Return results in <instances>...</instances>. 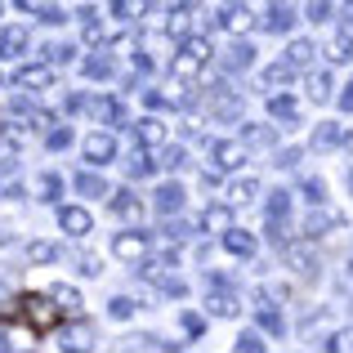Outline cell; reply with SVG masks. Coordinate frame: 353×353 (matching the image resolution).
<instances>
[{"label":"cell","mask_w":353,"mask_h":353,"mask_svg":"<svg viewBox=\"0 0 353 353\" xmlns=\"http://www.w3.org/2000/svg\"><path fill=\"white\" fill-rule=\"evenodd\" d=\"M18 309H23L27 327H36V331H50L54 322H59V300H54V295H23Z\"/></svg>","instance_id":"6da1fadb"},{"label":"cell","mask_w":353,"mask_h":353,"mask_svg":"<svg viewBox=\"0 0 353 353\" xmlns=\"http://www.w3.org/2000/svg\"><path fill=\"white\" fill-rule=\"evenodd\" d=\"M143 250H148V233H139V228H130V233H117V237H112V255L125 259V264L143 259Z\"/></svg>","instance_id":"7a4b0ae2"},{"label":"cell","mask_w":353,"mask_h":353,"mask_svg":"<svg viewBox=\"0 0 353 353\" xmlns=\"http://www.w3.org/2000/svg\"><path fill=\"white\" fill-rule=\"evenodd\" d=\"M210 157H215L219 170H237V165L246 161V148H241L237 139H215V143H210Z\"/></svg>","instance_id":"3957f363"},{"label":"cell","mask_w":353,"mask_h":353,"mask_svg":"<svg viewBox=\"0 0 353 353\" xmlns=\"http://www.w3.org/2000/svg\"><path fill=\"white\" fill-rule=\"evenodd\" d=\"M59 228H63V233H72V237H85L90 228H94V215H90L85 206H63L59 210Z\"/></svg>","instance_id":"277c9868"},{"label":"cell","mask_w":353,"mask_h":353,"mask_svg":"<svg viewBox=\"0 0 353 353\" xmlns=\"http://www.w3.org/2000/svg\"><path fill=\"white\" fill-rule=\"evenodd\" d=\"M81 152H85L90 165H108V161L117 157V139H112V134H90L85 143H81Z\"/></svg>","instance_id":"5b68a950"},{"label":"cell","mask_w":353,"mask_h":353,"mask_svg":"<svg viewBox=\"0 0 353 353\" xmlns=\"http://www.w3.org/2000/svg\"><path fill=\"white\" fill-rule=\"evenodd\" d=\"M250 63H255V45H250V41H233V45L224 50V59H219V68L233 77V72H246Z\"/></svg>","instance_id":"8992f818"},{"label":"cell","mask_w":353,"mask_h":353,"mask_svg":"<svg viewBox=\"0 0 353 353\" xmlns=\"http://www.w3.org/2000/svg\"><path fill=\"white\" fill-rule=\"evenodd\" d=\"M165 139H170V130H165L157 117H143V121H134V143H139V148H161Z\"/></svg>","instance_id":"52a82bcc"},{"label":"cell","mask_w":353,"mask_h":353,"mask_svg":"<svg viewBox=\"0 0 353 353\" xmlns=\"http://www.w3.org/2000/svg\"><path fill=\"white\" fill-rule=\"evenodd\" d=\"M331 228H340V210H331V206H313L309 210V219H304V233L309 237H322V233H331Z\"/></svg>","instance_id":"ba28073f"},{"label":"cell","mask_w":353,"mask_h":353,"mask_svg":"<svg viewBox=\"0 0 353 353\" xmlns=\"http://www.w3.org/2000/svg\"><path fill=\"white\" fill-rule=\"evenodd\" d=\"M18 85L23 90H50L54 85V63H32V68L18 72Z\"/></svg>","instance_id":"9c48e42d"},{"label":"cell","mask_w":353,"mask_h":353,"mask_svg":"<svg viewBox=\"0 0 353 353\" xmlns=\"http://www.w3.org/2000/svg\"><path fill=\"white\" fill-rule=\"evenodd\" d=\"M152 206L161 210V215H179L183 210V188L179 183H161V188L152 192Z\"/></svg>","instance_id":"30bf717a"},{"label":"cell","mask_w":353,"mask_h":353,"mask_svg":"<svg viewBox=\"0 0 353 353\" xmlns=\"http://www.w3.org/2000/svg\"><path fill=\"white\" fill-rule=\"evenodd\" d=\"M27 54V27H5L0 32V59H23Z\"/></svg>","instance_id":"8fae6325"},{"label":"cell","mask_w":353,"mask_h":353,"mask_svg":"<svg viewBox=\"0 0 353 353\" xmlns=\"http://www.w3.org/2000/svg\"><path fill=\"white\" fill-rule=\"evenodd\" d=\"M291 23H295L291 5H286V0H273V5H268V18H264V27L277 36V32H291Z\"/></svg>","instance_id":"7c38bea8"},{"label":"cell","mask_w":353,"mask_h":353,"mask_svg":"<svg viewBox=\"0 0 353 353\" xmlns=\"http://www.w3.org/2000/svg\"><path fill=\"white\" fill-rule=\"evenodd\" d=\"M206 309L215 313V318H233L237 313V295L228 291V286H215V295H206Z\"/></svg>","instance_id":"4fadbf2b"},{"label":"cell","mask_w":353,"mask_h":353,"mask_svg":"<svg viewBox=\"0 0 353 353\" xmlns=\"http://www.w3.org/2000/svg\"><path fill=\"white\" fill-rule=\"evenodd\" d=\"M224 250L237 255V259H250V255H255V237L241 233V228H228V233H224Z\"/></svg>","instance_id":"5bb4252c"},{"label":"cell","mask_w":353,"mask_h":353,"mask_svg":"<svg viewBox=\"0 0 353 353\" xmlns=\"http://www.w3.org/2000/svg\"><path fill=\"white\" fill-rule=\"evenodd\" d=\"M197 72H201V59H192L188 50H179V54L170 59V77H174V81H197Z\"/></svg>","instance_id":"9a60e30c"},{"label":"cell","mask_w":353,"mask_h":353,"mask_svg":"<svg viewBox=\"0 0 353 353\" xmlns=\"http://www.w3.org/2000/svg\"><path fill=\"white\" fill-rule=\"evenodd\" d=\"M286 264H291L300 277H313V273H318V255H309L304 246H286Z\"/></svg>","instance_id":"2e32d148"},{"label":"cell","mask_w":353,"mask_h":353,"mask_svg":"<svg viewBox=\"0 0 353 353\" xmlns=\"http://www.w3.org/2000/svg\"><path fill=\"white\" fill-rule=\"evenodd\" d=\"M201 228H206V233H228V228H233V210L228 206H206Z\"/></svg>","instance_id":"e0dca14e"},{"label":"cell","mask_w":353,"mask_h":353,"mask_svg":"<svg viewBox=\"0 0 353 353\" xmlns=\"http://www.w3.org/2000/svg\"><path fill=\"white\" fill-rule=\"evenodd\" d=\"M340 143H345V125H336V121H322L313 130V148H340Z\"/></svg>","instance_id":"ac0fdd59"},{"label":"cell","mask_w":353,"mask_h":353,"mask_svg":"<svg viewBox=\"0 0 353 353\" xmlns=\"http://www.w3.org/2000/svg\"><path fill=\"white\" fill-rule=\"evenodd\" d=\"M77 192H81V197H112V192H108V179H103V174H94V170L77 174Z\"/></svg>","instance_id":"d6986e66"},{"label":"cell","mask_w":353,"mask_h":353,"mask_svg":"<svg viewBox=\"0 0 353 353\" xmlns=\"http://www.w3.org/2000/svg\"><path fill=\"white\" fill-rule=\"evenodd\" d=\"M219 27H228V32H246V27H250L246 5H224V9H219Z\"/></svg>","instance_id":"ffe728a7"},{"label":"cell","mask_w":353,"mask_h":353,"mask_svg":"<svg viewBox=\"0 0 353 353\" xmlns=\"http://www.w3.org/2000/svg\"><path fill=\"white\" fill-rule=\"evenodd\" d=\"M291 77H295V68L291 63H273V68H264V90H282V85H291Z\"/></svg>","instance_id":"44dd1931"},{"label":"cell","mask_w":353,"mask_h":353,"mask_svg":"<svg viewBox=\"0 0 353 353\" xmlns=\"http://www.w3.org/2000/svg\"><path fill=\"white\" fill-rule=\"evenodd\" d=\"M63 250L54 241H27V264H54Z\"/></svg>","instance_id":"7402d4cb"},{"label":"cell","mask_w":353,"mask_h":353,"mask_svg":"<svg viewBox=\"0 0 353 353\" xmlns=\"http://www.w3.org/2000/svg\"><path fill=\"white\" fill-rule=\"evenodd\" d=\"M313 54H318L313 41H291V45H286V63H291V68H309Z\"/></svg>","instance_id":"603a6c76"},{"label":"cell","mask_w":353,"mask_h":353,"mask_svg":"<svg viewBox=\"0 0 353 353\" xmlns=\"http://www.w3.org/2000/svg\"><path fill=\"white\" fill-rule=\"evenodd\" d=\"M112 210H117L121 219H139V215H143V201H139L134 192H117V197H112Z\"/></svg>","instance_id":"cb8c5ba5"},{"label":"cell","mask_w":353,"mask_h":353,"mask_svg":"<svg viewBox=\"0 0 353 353\" xmlns=\"http://www.w3.org/2000/svg\"><path fill=\"white\" fill-rule=\"evenodd\" d=\"M94 117L108 121V125H121V121H125V108H121L117 99H94Z\"/></svg>","instance_id":"d4e9b609"},{"label":"cell","mask_w":353,"mask_h":353,"mask_svg":"<svg viewBox=\"0 0 353 353\" xmlns=\"http://www.w3.org/2000/svg\"><path fill=\"white\" fill-rule=\"evenodd\" d=\"M112 14L121 18V23H134V18L148 14V0H112Z\"/></svg>","instance_id":"484cf974"},{"label":"cell","mask_w":353,"mask_h":353,"mask_svg":"<svg viewBox=\"0 0 353 353\" xmlns=\"http://www.w3.org/2000/svg\"><path fill=\"white\" fill-rule=\"evenodd\" d=\"M152 170H157V161L148 152H130V161H125V174H130V179H148Z\"/></svg>","instance_id":"4316f807"},{"label":"cell","mask_w":353,"mask_h":353,"mask_svg":"<svg viewBox=\"0 0 353 353\" xmlns=\"http://www.w3.org/2000/svg\"><path fill=\"white\" fill-rule=\"evenodd\" d=\"M255 192H259V179H237L233 188H228V201H233V206H241V201H255Z\"/></svg>","instance_id":"83f0119b"},{"label":"cell","mask_w":353,"mask_h":353,"mask_svg":"<svg viewBox=\"0 0 353 353\" xmlns=\"http://www.w3.org/2000/svg\"><path fill=\"white\" fill-rule=\"evenodd\" d=\"M331 85H336V81H331V72H313V77H309L313 103H327V99H331Z\"/></svg>","instance_id":"f1b7e54d"},{"label":"cell","mask_w":353,"mask_h":353,"mask_svg":"<svg viewBox=\"0 0 353 353\" xmlns=\"http://www.w3.org/2000/svg\"><path fill=\"white\" fill-rule=\"evenodd\" d=\"M268 112L282 117L286 125H295V99L291 94H273V99H268Z\"/></svg>","instance_id":"f546056e"},{"label":"cell","mask_w":353,"mask_h":353,"mask_svg":"<svg viewBox=\"0 0 353 353\" xmlns=\"http://www.w3.org/2000/svg\"><path fill=\"white\" fill-rule=\"evenodd\" d=\"M72 54H77V50H72L68 41H54V45H41V59H45V63H72Z\"/></svg>","instance_id":"4dcf8cb0"},{"label":"cell","mask_w":353,"mask_h":353,"mask_svg":"<svg viewBox=\"0 0 353 353\" xmlns=\"http://www.w3.org/2000/svg\"><path fill=\"white\" fill-rule=\"evenodd\" d=\"M54 300H59V309H68V313H77L81 309V291H77V286H54Z\"/></svg>","instance_id":"1f68e13d"},{"label":"cell","mask_w":353,"mask_h":353,"mask_svg":"<svg viewBox=\"0 0 353 353\" xmlns=\"http://www.w3.org/2000/svg\"><path fill=\"white\" fill-rule=\"evenodd\" d=\"M112 59H103V54H99V59H85V77L90 81H108V77H112Z\"/></svg>","instance_id":"d6a6232c"},{"label":"cell","mask_w":353,"mask_h":353,"mask_svg":"<svg viewBox=\"0 0 353 353\" xmlns=\"http://www.w3.org/2000/svg\"><path fill=\"white\" fill-rule=\"evenodd\" d=\"M327 59H331V63H349V59H353V36H349V32L340 36V41H331Z\"/></svg>","instance_id":"836d02e7"},{"label":"cell","mask_w":353,"mask_h":353,"mask_svg":"<svg viewBox=\"0 0 353 353\" xmlns=\"http://www.w3.org/2000/svg\"><path fill=\"white\" fill-rule=\"evenodd\" d=\"M300 192H304V197L313 201V206H318V201H327V179H318V174H309V179L300 183Z\"/></svg>","instance_id":"e575fe53"},{"label":"cell","mask_w":353,"mask_h":353,"mask_svg":"<svg viewBox=\"0 0 353 353\" xmlns=\"http://www.w3.org/2000/svg\"><path fill=\"white\" fill-rule=\"evenodd\" d=\"M259 327H264V331H273V336H282V313H277V309H268V300H259Z\"/></svg>","instance_id":"d590c367"},{"label":"cell","mask_w":353,"mask_h":353,"mask_svg":"<svg viewBox=\"0 0 353 353\" xmlns=\"http://www.w3.org/2000/svg\"><path fill=\"white\" fill-rule=\"evenodd\" d=\"M241 139H246V143H273L277 130L273 125H241Z\"/></svg>","instance_id":"8d00e7d4"},{"label":"cell","mask_w":353,"mask_h":353,"mask_svg":"<svg viewBox=\"0 0 353 353\" xmlns=\"http://www.w3.org/2000/svg\"><path fill=\"white\" fill-rule=\"evenodd\" d=\"M157 165H165V170H183V165H188V157H183V148H165V152L157 157Z\"/></svg>","instance_id":"74e56055"},{"label":"cell","mask_w":353,"mask_h":353,"mask_svg":"<svg viewBox=\"0 0 353 353\" xmlns=\"http://www.w3.org/2000/svg\"><path fill=\"white\" fill-rule=\"evenodd\" d=\"M286 210H291V192H282L277 188L273 197H268V215H277V219H286Z\"/></svg>","instance_id":"f35d334b"},{"label":"cell","mask_w":353,"mask_h":353,"mask_svg":"<svg viewBox=\"0 0 353 353\" xmlns=\"http://www.w3.org/2000/svg\"><path fill=\"white\" fill-rule=\"evenodd\" d=\"M304 14H309V23H327V18H331V0H309Z\"/></svg>","instance_id":"ab89813d"},{"label":"cell","mask_w":353,"mask_h":353,"mask_svg":"<svg viewBox=\"0 0 353 353\" xmlns=\"http://www.w3.org/2000/svg\"><path fill=\"white\" fill-rule=\"evenodd\" d=\"M41 197L45 201H59L63 197V179H59V174H45V179H41Z\"/></svg>","instance_id":"60d3db41"},{"label":"cell","mask_w":353,"mask_h":353,"mask_svg":"<svg viewBox=\"0 0 353 353\" xmlns=\"http://www.w3.org/2000/svg\"><path fill=\"white\" fill-rule=\"evenodd\" d=\"M300 157H304L300 148H282V152L273 157V165H282V170H295V165H300Z\"/></svg>","instance_id":"b9f144b4"},{"label":"cell","mask_w":353,"mask_h":353,"mask_svg":"<svg viewBox=\"0 0 353 353\" xmlns=\"http://www.w3.org/2000/svg\"><path fill=\"white\" fill-rule=\"evenodd\" d=\"M134 309H139V304L130 300V295H117V300L108 304V313H112V318H130V313H134Z\"/></svg>","instance_id":"7bdbcfd3"},{"label":"cell","mask_w":353,"mask_h":353,"mask_svg":"<svg viewBox=\"0 0 353 353\" xmlns=\"http://www.w3.org/2000/svg\"><path fill=\"white\" fill-rule=\"evenodd\" d=\"M183 50H188L192 59H201V63H206L210 54H215V50H210V41H197V36H192V41H183Z\"/></svg>","instance_id":"ee69618b"},{"label":"cell","mask_w":353,"mask_h":353,"mask_svg":"<svg viewBox=\"0 0 353 353\" xmlns=\"http://www.w3.org/2000/svg\"><path fill=\"white\" fill-rule=\"evenodd\" d=\"M237 349L259 353V349H264V336H259V331H241V336H237Z\"/></svg>","instance_id":"f6af8a7d"},{"label":"cell","mask_w":353,"mask_h":353,"mask_svg":"<svg viewBox=\"0 0 353 353\" xmlns=\"http://www.w3.org/2000/svg\"><path fill=\"white\" fill-rule=\"evenodd\" d=\"M77 264H81V273H85V277H99V273H103V264H99L94 255H77Z\"/></svg>","instance_id":"bcb514c9"},{"label":"cell","mask_w":353,"mask_h":353,"mask_svg":"<svg viewBox=\"0 0 353 353\" xmlns=\"http://www.w3.org/2000/svg\"><path fill=\"white\" fill-rule=\"evenodd\" d=\"M327 349H353V327L349 331H336V336L327 340Z\"/></svg>","instance_id":"7dc6e473"},{"label":"cell","mask_w":353,"mask_h":353,"mask_svg":"<svg viewBox=\"0 0 353 353\" xmlns=\"http://www.w3.org/2000/svg\"><path fill=\"white\" fill-rule=\"evenodd\" d=\"M68 143H72V130H68V125H63V130H54V134H50V148H54V152H63Z\"/></svg>","instance_id":"c3c4849f"},{"label":"cell","mask_w":353,"mask_h":353,"mask_svg":"<svg viewBox=\"0 0 353 353\" xmlns=\"http://www.w3.org/2000/svg\"><path fill=\"white\" fill-rule=\"evenodd\" d=\"M63 18H68V14H63V9H54V5H45V9H41V23H50V27H59Z\"/></svg>","instance_id":"681fc988"},{"label":"cell","mask_w":353,"mask_h":353,"mask_svg":"<svg viewBox=\"0 0 353 353\" xmlns=\"http://www.w3.org/2000/svg\"><path fill=\"white\" fill-rule=\"evenodd\" d=\"M161 291H165V295H174V300H179V295H183V291H188V286H183V282H179V277H165V282H161Z\"/></svg>","instance_id":"f907efd6"},{"label":"cell","mask_w":353,"mask_h":353,"mask_svg":"<svg viewBox=\"0 0 353 353\" xmlns=\"http://www.w3.org/2000/svg\"><path fill=\"white\" fill-rule=\"evenodd\" d=\"M161 237H165V241H170V237H174V241L188 237V224H179V219H174V224H165V233H161Z\"/></svg>","instance_id":"816d5d0a"},{"label":"cell","mask_w":353,"mask_h":353,"mask_svg":"<svg viewBox=\"0 0 353 353\" xmlns=\"http://www.w3.org/2000/svg\"><path fill=\"white\" fill-rule=\"evenodd\" d=\"M183 331H188V336H197V331H201V318H197V313H183Z\"/></svg>","instance_id":"f5cc1de1"},{"label":"cell","mask_w":353,"mask_h":353,"mask_svg":"<svg viewBox=\"0 0 353 353\" xmlns=\"http://www.w3.org/2000/svg\"><path fill=\"white\" fill-rule=\"evenodd\" d=\"M143 103H148V108H165L170 99H165V94H157V90H148V94H143Z\"/></svg>","instance_id":"db71d44e"},{"label":"cell","mask_w":353,"mask_h":353,"mask_svg":"<svg viewBox=\"0 0 353 353\" xmlns=\"http://www.w3.org/2000/svg\"><path fill=\"white\" fill-rule=\"evenodd\" d=\"M14 5H18V9H27V14H41L45 0H14Z\"/></svg>","instance_id":"11a10c76"},{"label":"cell","mask_w":353,"mask_h":353,"mask_svg":"<svg viewBox=\"0 0 353 353\" xmlns=\"http://www.w3.org/2000/svg\"><path fill=\"white\" fill-rule=\"evenodd\" d=\"M201 188H219V170H201Z\"/></svg>","instance_id":"9f6ffc18"},{"label":"cell","mask_w":353,"mask_h":353,"mask_svg":"<svg viewBox=\"0 0 353 353\" xmlns=\"http://www.w3.org/2000/svg\"><path fill=\"white\" fill-rule=\"evenodd\" d=\"M340 112H353V85H345V94H340Z\"/></svg>","instance_id":"6f0895ef"},{"label":"cell","mask_w":353,"mask_h":353,"mask_svg":"<svg viewBox=\"0 0 353 353\" xmlns=\"http://www.w3.org/2000/svg\"><path fill=\"white\" fill-rule=\"evenodd\" d=\"M157 5H161L165 14H170V9H183V5H188V0H157Z\"/></svg>","instance_id":"680465c9"},{"label":"cell","mask_w":353,"mask_h":353,"mask_svg":"<svg viewBox=\"0 0 353 353\" xmlns=\"http://www.w3.org/2000/svg\"><path fill=\"white\" fill-rule=\"evenodd\" d=\"M0 349H9V331H0Z\"/></svg>","instance_id":"91938a15"},{"label":"cell","mask_w":353,"mask_h":353,"mask_svg":"<svg viewBox=\"0 0 353 353\" xmlns=\"http://www.w3.org/2000/svg\"><path fill=\"white\" fill-rule=\"evenodd\" d=\"M345 32H349V36H353V14H349V18H345Z\"/></svg>","instance_id":"94428289"},{"label":"cell","mask_w":353,"mask_h":353,"mask_svg":"<svg viewBox=\"0 0 353 353\" xmlns=\"http://www.w3.org/2000/svg\"><path fill=\"white\" fill-rule=\"evenodd\" d=\"M345 183H349V192H353V170H349V174H345Z\"/></svg>","instance_id":"6125c7cd"},{"label":"cell","mask_w":353,"mask_h":353,"mask_svg":"<svg viewBox=\"0 0 353 353\" xmlns=\"http://www.w3.org/2000/svg\"><path fill=\"white\" fill-rule=\"evenodd\" d=\"M0 85H5V72H0Z\"/></svg>","instance_id":"be15d7a7"},{"label":"cell","mask_w":353,"mask_h":353,"mask_svg":"<svg viewBox=\"0 0 353 353\" xmlns=\"http://www.w3.org/2000/svg\"><path fill=\"white\" fill-rule=\"evenodd\" d=\"M0 9H5V0H0Z\"/></svg>","instance_id":"e7e4bbea"},{"label":"cell","mask_w":353,"mask_h":353,"mask_svg":"<svg viewBox=\"0 0 353 353\" xmlns=\"http://www.w3.org/2000/svg\"><path fill=\"white\" fill-rule=\"evenodd\" d=\"M349 5H353V0H349Z\"/></svg>","instance_id":"03108f58"}]
</instances>
